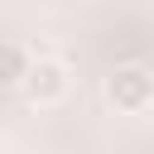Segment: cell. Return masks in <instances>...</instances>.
<instances>
[{
	"label": "cell",
	"instance_id": "1",
	"mask_svg": "<svg viewBox=\"0 0 154 154\" xmlns=\"http://www.w3.org/2000/svg\"><path fill=\"white\" fill-rule=\"evenodd\" d=\"M72 77H67V63L63 58H29L24 63V77H19V91L29 106H58L67 96Z\"/></svg>",
	"mask_w": 154,
	"mask_h": 154
},
{
	"label": "cell",
	"instance_id": "2",
	"mask_svg": "<svg viewBox=\"0 0 154 154\" xmlns=\"http://www.w3.org/2000/svg\"><path fill=\"white\" fill-rule=\"evenodd\" d=\"M106 101H111L116 111H125V116L149 111V106H154V72H149V67H135V63L111 67V77H106Z\"/></svg>",
	"mask_w": 154,
	"mask_h": 154
},
{
	"label": "cell",
	"instance_id": "3",
	"mask_svg": "<svg viewBox=\"0 0 154 154\" xmlns=\"http://www.w3.org/2000/svg\"><path fill=\"white\" fill-rule=\"evenodd\" d=\"M24 63H29V58H24L14 43H5V48H0V82H5V87H19V77H24Z\"/></svg>",
	"mask_w": 154,
	"mask_h": 154
}]
</instances>
